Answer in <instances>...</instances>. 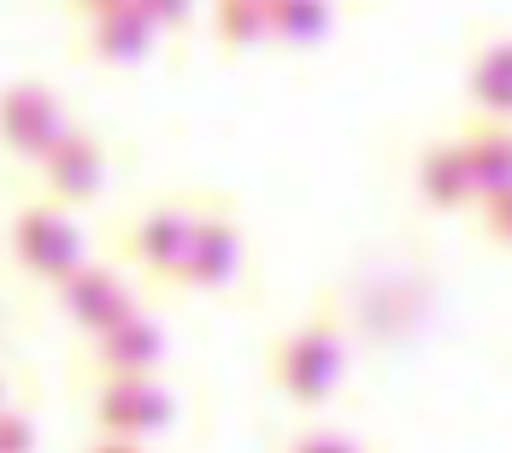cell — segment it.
Masks as SVG:
<instances>
[{
	"mask_svg": "<svg viewBox=\"0 0 512 453\" xmlns=\"http://www.w3.org/2000/svg\"><path fill=\"white\" fill-rule=\"evenodd\" d=\"M0 406H6V383H0Z\"/></svg>",
	"mask_w": 512,
	"mask_h": 453,
	"instance_id": "7402d4cb",
	"label": "cell"
},
{
	"mask_svg": "<svg viewBox=\"0 0 512 453\" xmlns=\"http://www.w3.org/2000/svg\"><path fill=\"white\" fill-rule=\"evenodd\" d=\"M89 453H142V442H130V436H101Z\"/></svg>",
	"mask_w": 512,
	"mask_h": 453,
	"instance_id": "ffe728a7",
	"label": "cell"
},
{
	"mask_svg": "<svg viewBox=\"0 0 512 453\" xmlns=\"http://www.w3.org/2000/svg\"><path fill=\"white\" fill-rule=\"evenodd\" d=\"M477 206H483V230L501 248H512V195H495V201H477Z\"/></svg>",
	"mask_w": 512,
	"mask_h": 453,
	"instance_id": "ac0fdd59",
	"label": "cell"
},
{
	"mask_svg": "<svg viewBox=\"0 0 512 453\" xmlns=\"http://www.w3.org/2000/svg\"><path fill=\"white\" fill-rule=\"evenodd\" d=\"M465 159L477 177V201L512 195V118H477L465 124Z\"/></svg>",
	"mask_w": 512,
	"mask_h": 453,
	"instance_id": "7c38bea8",
	"label": "cell"
},
{
	"mask_svg": "<svg viewBox=\"0 0 512 453\" xmlns=\"http://www.w3.org/2000/svg\"><path fill=\"white\" fill-rule=\"evenodd\" d=\"M171 389H159L154 377H106L95 395V424L101 436H130L148 442L159 430H171Z\"/></svg>",
	"mask_w": 512,
	"mask_h": 453,
	"instance_id": "277c9868",
	"label": "cell"
},
{
	"mask_svg": "<svg viewBox=\"0 0 512 453\" xmlns=\"http://www.w3.org/2000/svg\"><path fill=\"white\" fill-rule=\"evenodd\" d=\"M418 195L436 206V212H454V206L477 201V177H471V159H465L460 136L430 142V148L418 153Z\"/></svg>",
	"mask_w": 512,
	"mask_h": 453,
	"instance_id": "8fae6325",
	"label": "cell"
},
{
	"mask_svg": "<svg viewBox=\"0 0 512 453\" xmlns=\"http://www.w3.org/2000/svg\"><path fill=\"white\" fill-rule=\"evenodd\" d=\"M36 448V424L18 406H0V453H30Z\"/></svg>",
	"mask_w": 512,
	"mask_h": 453,
	"instance_id": "2e32d148",
	"label": "cell"
},
{
	"mask_svg": "<svg viewBox=\"0 0 512 453\" xmlns=\"http://www.w3.org/2000/svg\"><path fill=\"white\" fill-rule=\"evenodd\" d=\"M154 36H159V24L136 6V0H124V6H106V12L89 18L83 53L101 59V65H142V59L154 53Z\"/></svg>",
	"mask_w": 512,
	"mask_h": 453,
	"instance_id": "9c48e42d",
	"label": "cell"
},
{
	"mask_svg": "<svg viewBox=\"0 0 512 453\" xmlns=\"http://www.w3.org/2000/svg\"><path fill=\"white\" fill-rule=\"evenodd\" d=\"M148 18H154L159 30H171V24H189V12H195V0H136Z\"/></svg>",
	"mask_w": 512,
	"mask_h": 453,
	"instance_id": "d6986e66",
	"label": "cell"
},
{
	"mask_svg": "<svg viewBox=\"0 0 512 453\" xmlns=\"http://www.w3.org/2000/svg\"><path fill=\"white\" fill-rule=\"evenodd\" d=\"M289 453H359V442H348L342 430H307L289 442Z\"/></svg>",
	"mask_w": 512,
	"mask_h": 453,
	"instance_id": "e0dca14e",
	"label": "cell"
},
{
	"mask_svg": "<svg viewBox=\"0 0 512 453\" xmlns=\"http://www.w3.org/2000/svg\"><path fill=\"white\" fill-rule=\"evenodd\" d=\"M77 18H95V12H106V6H124V0H65Z\"/></svg>",
	"mask_w": 512,
	"mask_h": 453,
	"instance_id": "44dd1931",
	"label": "cell"
},
{
	"mask_svg": "<svg viewBox=\"0 0 512 453\" xmlns=\"http://www.w3.org/2000/svg\"><path fill=\"white\" fill-rule=\"evenodd\" d=\"M189 236H195V206L165 201L154 212H142L130 230H124V253L148 271V277H177L183 271V253H189Z\"/></svg>",
	"mask_w": 512,
	"mask_h": 453,
	"instance_id": "52a82bcc",
	"label": "cell"
},
{
	"mask_svg": "<svg viewBox=\"0 0 512 453\" xmlns=\"http://www.w3.org/2000/svg\"><path fill=\"white\" fill-rule=\"evenodd\" d=\"M236 271H242V230H236V218L218 212V206L195 212V236H189L177 283H189V289H230Z\"/></svg>",
	"mask_w": 512,
	"mask_h": 453,
	"instance_id": "8992f818",
	"label": "cell"
},
{
	"mask_svg": "<svg viewBox=\"0 0 512 453\" xmlns=\"http://www.w3.org/2000/svg\"><path fill=\"white\" fill-rule=\"evenodd\" d=\"M12 259H18L30 277H42V283L71 277V271L83 265V236H77V224L65 218V206L59 201L24 206V212L12 218Z\"/></svg>",
	"mask_w": 512,
	"mask_h": 453,
	"instance_id": "7a4b0ae2",
	"label": "cell"
},
{
	"mask_svg": "<svg viewBox=\"0 0 512 453\" xmlns=\"http://www.w3.org/2000/svg\"><path fill=\"white\" fill-rule=\"evenodd\" d=\"M36 171H42V183H48V195L59 206L95 201V195L106 189V148H101V136H89V130H65V136L36 159Z\"/></svg>",
	"mask_w": 512,
	"mask_h": 453,
	"instance_id": "ba28073f",
	"label": "cell"
},
{
	"mask_svg": "<svg viewBox=\"0 0 512 453\" xmlns=\"http://www.w3.org/2000/svg\"><path fill=\"white\" fill-rule=\"evenodd\" d=\"M53 289H59L65 318H71L77 330H89V336H101V330L124 324V318L136 312L130 283H124L118 271H106V265H77V271H71V277H59Z\"/></svg>",
	"mask_w": 512,
	"mask_h": 453,
	"instance_id": "5b68a950",
	"label": "cell"
},
{
	"mask_svg": "<svg viewBox=\"0 0 512 453\" xmlns=\"http://www.w3.org/2000/svg\"><path fill=\"white\" fill-rule=\"evenodd\" d=\"M212 30H218L224 48H236V53L271 42V0H218Z\"/></svg>",
	"mask_w": 512,
	"mask_h": 453,
	"instance_id": "9a60e30c",
	"label": "cell"
},
{
	"mask_svg": "<svg viewBox=\"0 0 512 453\" xmlns=\"http://www.w3.org/2000/svg\"><path fill=\"white\" fill-rule=\"evenodd\" d=\"M71 130L65 106L48 83H12L0 89V148L12 159H42V153Z\"/></svg>",
	"mask_w": 512,
	"mask_h": 453,
	"instance_id": "3957f363",
	"label": "cell"
},
{
	"mask_svg": "<svg viewBox=\"0 0 512 453\" xmlns=\"http://www.w3.org/2000/svg\"><path fill=\"white\" fill-rule=\"evenodd\" d=\"M336 24V0H271V36L283 48H312Z\"/></svg>",
	"mask_w": 512,
	"mask_h": 453,
	"instance_id": "5bb4252c",
	"label": "cell"
},
{
	"mask_svg": "<svg viewBox=\"0 0 512 453\" xmlns=\"http://www.w3.org/2000/svg\"><path fill=\"white\" fill-rule=\"evenodd\" d=\"M465 89L483 118H512V36H483L471 48Z\"/></svg>",
	"mask_w": 512,
	"mask_h": 453,
	"instance_id": "4fadbf2b",
	"label": "cell"
},
{
	"mask_svg": "<svg viewBox=\"0 0 512 453\" xmlns=\"http://www.w3.org/2000/svg\"><path fill=\"white\" fill-rule=\"evenodd\" d=\"M342 365H348L342 336L312 318V324H295V330L271 348V383H277L283 401L324 406L336 395V383H342Z\"/></svg>",
	"mask_w": 512,
	"mask_h": 453,
	"instance_id": "6da1fadb",
	"label": "cell"
},
{
	"mask_svg": "<svg viewBox=\"0 0 512 453\" xmlns=\"http://www.w3.org/2000/svg\"><path fill=\"white\" fill-rule=\"evenodd\" d=\"M159 359H165V330L148 312H130L124 324L95 336V365L106 377H154Z\"/></svg>",
	"mask_w": 512,
	"mask_h": 453,
	"instance_id": "30bf717a",
	"label": "cell"
}]
</instances>
